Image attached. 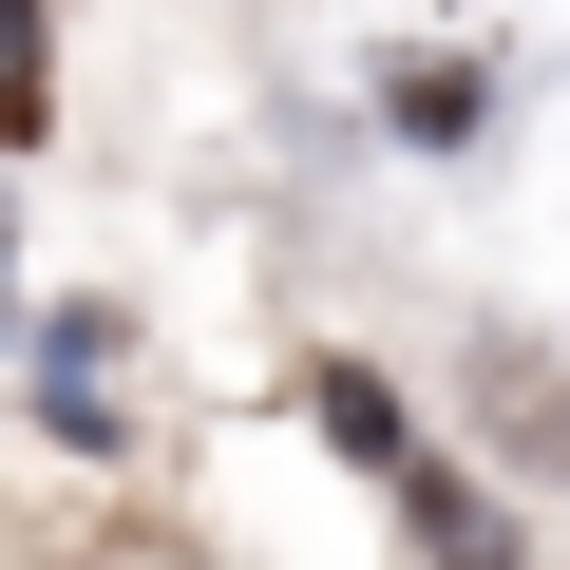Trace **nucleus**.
I'll use <instances>...</instances> for the list:
<instances>
[{"label":"nucleus","instance_id":"7ed1b4c3","mask_svg":"<svg viewBox=\"0 0 570 570\" xmlns=\"http://www.w3.org/2000/svg\"><path fill=\"white\" fill-rule=\"evenodd\" d=\"M381 115H400V134H438V153H456V134H475V115H494V96H475V58H400V77H381Z\"/></svg>","mask_w":570,"mask_h":570},{"label":"nucleus","instance_id":"20e7f679","mask_svg":"<svg viewBox=\"0 0 570 570\" xmlns=\"http://www.w3.org/2000/svg\"><path fill=\"white\" fill-rule=\"evenodd\" d=\"M305 400H324V438H343V456H381V475H400V400H381V381H362V362H324V381H305Z\"/></svg>","mask_w":570,"mask_h":570},{"label":"nucleus","instance_id":"f257e3e1","mask_svg":"<svg viewBox=\"0 0 570 570\" xmlns=\"http://www.w3.org/2000/svg\"><path fill=\"white\" fill-rule=\"evenodd\" d=\"M39 419H58L77 456H115V324H96V305L39 324Z\"/></svg>","mask_w":570,"mask_h":570},{"label":"nucleus","instance_id":"f03ea898","mask_svg":"<svg viewBox=\"0 0 570 570\" xmlns=\"http://www.w3.org/2000/svg\"><path fill=\"white\" fill-rule=\"evenodd\" d=\"M400 513H419V551H438V570H532V551H513V513H494L456 456H400Z\"/></svg>","mask_w":570,"mask_h":570}]
</instances>
